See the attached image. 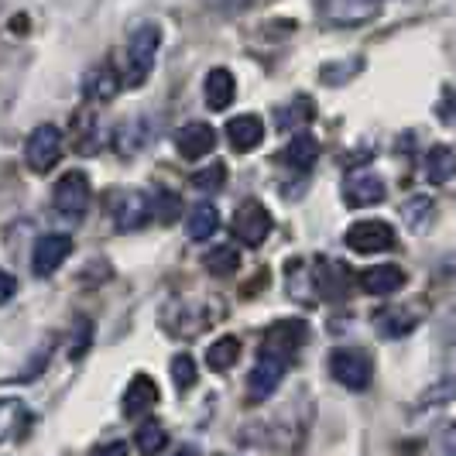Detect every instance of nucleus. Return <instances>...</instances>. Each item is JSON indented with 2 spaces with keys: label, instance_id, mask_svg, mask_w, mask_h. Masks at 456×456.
I'll use <instances>...</instances> for the list:
<instances>
[{
  "label": "nucleus",
  "instance_id": "obj_12",
  "mask_svg": "<svg viewBox=\"0 0 456 456\" xmlns=\"http://www.w3.org/2000/svg\"><path fill=\"white\" fill-rule=\"evenodd\" d=\"M172 141H175V151H179L183 159L200 161L216 148V131H213L209 124H203V120H192V124H183V127L172 134Z\"/></svg>",
  "mask_w": 456,
  "mask_h": 456
},
{
  "label": "nucleus",
  "instance_id": "obj_36",
  "mask_svg": "<svg viewBox=\"0 0 456 456\" xmlns=\"http://www.w3.org/2000/svg\"><path fill=\"white\" fill-rule=\"evenodd\" d=\"M364 62L361 59H346V62H330V66H322V79L326 83H346L354 72H361Z\"/></svg>",
  "mask_w": 456,
  "mask_h": 456
},
{
  "label": "nucleus",
  "instance_id": "obj_13",
  "mask_svg": "<svg viewBox=\"0 0 456 456\" xmlns=\"http://www.w3.org/2000/svg\"><path fill=\"white\" fill-rule=\"evenodd\" d=\"M209 316L213 313H203L196 298L192 302H175L165 313V330L172 337H196V333H203L206 326H209Z\"/></svg>",
  "mask_w": 456,
  "mask_h": 456
},
{
  "label": "nucleus",
  "instance_id": "obj_33",
  "mask_svg": "<svg viewBox=\"0 0 456 456\" xmlns=\"http://www.w3.org/2000/svg\"><path fill=\"white\" fill-rule=\"evenodd\" d=\"M134 443H137V450H141L144 456H155V453H161V446L168 443V436H165V429H161V422H155V419H144V422L137 426Z\"/></svg>",
  "mask_w": 456,
  "mask_h": 456
},
{
  "label": "nucleus",
  "instance_id": "obj_5",
  "mask_svg": "<svg viewBox=\"0 0 456 456\" xmlns=\"http://www.w3.org/2000/svg\"><path fill=\"white\" fill-rule=\"evenodd\" d=\"M90 200H93L90 179H86L79 168L66 172V175L55 183V189H52V206H55V213L66 216V220H83L86 209H90Z\"/></svg>",
  "mask_w": 456,
  "mask_h": 456
},
{
  "label": "nucleus",
  "instance_id": "obj_14",
  "mask_svg": "<svg viewBox=\"0 0 456 456\" xmlns=\"http://www.w3.org/2000/svg\"><path fill=\"white\" fill-rule=\"evenodd\" d=\"M313 278H316V289H320L322 298H330V302H343V298H346V289H350V272H346V265L320 254Z\"/></svg>",
  "mask_w": 456,
  "mask_h": 456
},
{
  "label": "nucleus",
  "instance_id": "obj_19",
  "mask_svg": "<svg viewBox=\"0 0 456 456\" xmlns=\"http://www.w3.org/2000/svg\"><path fill=\"white\" fill-rule=\"evenodd\" d=\"M155 405H159V385L148 374H134V381L124 391V415L137 419V415H148Z\"/></svg>",
  "mask_w": 456,
  "mask_h": 456
},
{
  "label": "nucleus",
  "instance_id": "obj_28",
  "mask_svg": "<svg viewBox=\"0 0 456 456\" xmlns=\"http://www.w3.org/2000/svg\"><path fill=\"white\" fill-rule=\"evenodd\" d=\"M289 296L296 302H316L320 298V289H316V278L305 268V261H289V281H285Z\"/></svg>",
  "mask_w": 456,
  "mask_h": 456
},
{
  "label": "nucleus",
  "instance_id": "obj_29",
  "mask_svg": "<svg viewBox=\"0 0 456 456\" xmlns=\"http://www.w3.org/2000/svg\"><path fill=\"white\" fill-rule=\"evenodd\" d=\"M185 213L183 206V196L179 192H172V189H159L155 196H151V216L165 224V227H172V224H179V216Z\"/></svg>",
  "mask_w": 456,
  "mask_h": 456
},
{
  "label": "nucleus",
  "instance_id": "obj_10",
  "mask_svg": "<svg viewBox=\"0 0 456 456\" xmlns=\"http://www.w3.org/2000/svg\"><path fill=\"white\" fill-rule=\"evenodd\" d=\"M381 14V0H322V18L337 28H361Z\"/></svg>",
  "mask_w": 456,
  "mask_h": 456
},
{
  "label": "nucleus",
  "instance_id": "obj_27",
  "mask_svg": "<svg viewBox=\"0 0 456 456\" xmlns=\"http://www.w3.org/2000/svg\"><path fill=\"white\" fill-rule=\"evenodd\" d=\"M220 227V213L213 203H196L189 209V220H185V233L192 240H209Z\"/></svg>",
  "mask_w": 456,
  "mask_h": 456
},
{
  "label": "nucleus",
  "instance_id": "obj_4",
  "mask_svg": "<svg viewBox=\"0 0 456 456\" xmlns=\"http://www.w3.org/2000/svg\"><path fill=\"white\" fill-rule=\"evenodd\" d=\"M62 148H66L62 131L55 124H38L24 141V161L31 172L45 175V172H52V165L62 159Z\"/></svg>",
  "mask_w": 456,
  "mask_h": 456
},
{
  "label": "nucleus",
  "instance_id": "obj_39",
  "mask_svg": "<svg viewBox=\"0 0 456 456\" xmlns=\"http://www.w3.org/2000/svg\"><path fill=\"white\" fill-rule=\"evenodd\" d=\"M14 292H18V281H14V274L0 268V305H4V302H11V298H14Z\"/></svg>",
  "mask_w": 456,
  "mask_h": 456
},
{
  "label": "nucleus",
  "instance_id": "obj_32",
  "mask_svg": "<svg viewBox=\"0 0 456 456\" xmlns=\"http://www.w3.org/2000/svg\"><path fill=\"white\" fill-rule=\"evenodd\" d=\"M203 265L209 274H233L237 268H240V254H237V248H230V244H216L213 251L203 254Z\"/></svg>",
  "mask_w": 456,
  "mask_h": 456
},
{
  "label": "nucleus",
  "instance_id": "obj_34",
  "mask_svg": "<svg viewBox=\"0 0 456 456\" xmlns=\"http://www.w3.org/2000/svg\"><path fill=\"white\" fill-rule=\"evenodd\" d=\"M224 183H227V165L224 161H209L206 168L192 172V179H189V185L200 189V192H213V189H220Z\"/></svg>",
  "mask_w": 456,
  "mask_h": 456
},
{
  "label": "nucleus",
  "instance_id": "obj_38",
  "mask_svg": "<svg viewBox=\"0 0 456 456\" xmlns=\"http://www.w3.org/2000/svg\"><path fill=\"white\" fill-rule=\"evenodd\" d=\"M251 0H206V7L209 11H220V14H237V11H244Z\"/></svg>",
  "mask_w": 456,
  "mask_h": 456
},
{
  "label": "nucleus",
  "instance_id": "obj_6",
  "mask_svg": "<svg viewBox=\"0 0 456 456\" xmlns=\"http://www.w3.org/2000/svg\"><path fill=\"white\" fill-rule=\"evenodd\" d=\"M110 216H114V227L131 233V230H141L151 216V196L141 192V189H117L110 196Z\"/></svg>",
  "mask_w": 456,
  "mask_h": 456
},
{
  "label": "nucleus",
  "instance_id": "obj_42",
  "mask_svg": "<svg viewBox=\"0 0 456 456\" xmlns=\"http://www.w3.org/2000/svg\"><path fill=\"white\" fill-rule=\"evenodd\" d=\"M175 456H196V450H179Z\"/></svg>",
  "mask_w": 456,
  "mask_h": 456
},
{
  "label": "nucleus",
  "instance_id": "obj_18",
  "mask_svg": "<svg viewBox=\"0 0 456 456\" xmlns=\"http://www.w3.org/2000/svg\"><path fill=\"white\" fill-rule=\"evenodd\" d=\"M405 272L398 265H374V268H364L361 272V289L367 296H395L405 289Z\"/></svg>",
  "mask_w": 456,
  "mask_h": 456
},
{
  "label": "nucleus",
  "instance_id": "obj_7",
  "mask_svg": "<svg viewBox=\"0 0 456 456\" xmlns=\"http://www.w3.org/2000/svg\"><path fill=\"white\" fill-rule=\"evenodd\" d=\"M388 189H385V179L367 172V168H354L343 175V203L350 209H367V206L385 203Z\"/></svg>",
  "mask_w": 456,
  "mask_h": 456
},
{
  "label": "nucleus",
  "instance_id": "obj_41",
  "mask_svg": "<svg viewBox=\"0 0 456 456\" xmlns=\"http://www.w3.org/2000/svg\"><path fill=\"white\" fill-rule=\"evenodd\" d=\"M443 456H456V422L443 429Z\"/></svg>",
  "mask_w": 456,
  "mask_h": 456
},
{
  "label": "nucleus",
  "instance_id": "obj_21",
  "mask_svg": "<svg viewBox=\"0 0 456 456\" xmlns=\"http://www.w3.org/2000/svg\"><path fill=\"white\" fill-rule=\"evenodd\" d=\"M313 117H316L313 100H309V96H296V100L274 107V127H278L281 134H298V131H305V124H309Z\"/></svg>",
  "mask_w": 456,
  "mask_h": 456
},
{
  "label": "nucleus",
  "instance_id": "obj_3",
  "mask_svg": "<svg viewBox=\"0 0 456 456\" xmlns=\"http://www.w3.org/2000/svg\"><path fill=\"white\" fill-rule=\"evenodd\" d=\"M330 374H333V381H340L343 388L364 391L374 381V361H370L367 350L340 346V350L330 354Z\"/></svg>",
  "mask_w": 456,
  "mask_h": 456
},
{
  "label": "nucleus",
  "instance_id": "obj_31",
  "mask_svg": "<svg viewBox=\"0 0 456 456\" xmlns=\"http://www.w3.org/2000/svg\"><path fill=\"white\" fill-rule=\"evenodd\" d=\"M402 216H405L409 230L422 233V230H429V224H433L436 203L429 196H411V200H405V206H402Z\"/></svg>",
  "mask_w": 456,
  "mask_h": 456
},
{
  "label": "nucleus",
  "instance_id": "obj_9",
  "mask_svg": "<svg viewBox=\"0 0 456 456\" xmlns=\"http://www.w3.org/2000/svg\"><path fill=\"white\" fill-rule=\"evenodd\" d=\"M346 244L357 254H381L398 244V233L385 220H357L346 230Z\"/></svg>",
  "mask_w": 456,
  "mask_h": 456
},
{
  "label": "nucleus",
  "instance_id": "obj_35",
  "mask_svg": "<svg viewBox=\"0 0 456 456\" xmlns=\"http://www.w3.org/2000/svg\"><path fill=\"white\" fill-rule=\"evenodd\" d=\"M172 381H175L179 391H189L196 385V361H192L189 354H179V357L172 361Z\"/></svg>",
  "mask_w": 456,
  "mask_h": 456
},
{
  "label": "nucleus",
  "instance_id": "obj_1",
  "mask_svg": "<svg viewBox=\"0 0 456 456\" xmlns=\"http://www.w3.org/2000/svg\"><path fill=\"white\" fill-rule=\"evenodd\" d=\"M159 48H161V28L151 21L137 24L127 38V86H141L151 69H155V59H159Z\"/></svg>",
  "mask_w": 456,
  "mask_h": 456
},
{
  "label": "nucleus",
  "instance_id": "obj_15",
  "mask_svg": "<svg viewBox=\"0 0 456 456\" xmlns=\"http://www.w3.org/2000/svg\"><path fill=\"white\" fill-rule=\"evenodd\" d=\"M227 141L233 151H240V155H248V151H254L261 141H265V120L257 114H240L233 117L227 124Z\"/></svg>",
  "mask_w": 456,
  "mask_h": 456
},
{
  "label": "nucleus",
  "instance_id": "obj_17",
  "mask_svg": "<svg viewBox=\"0 0 456 456\" xmlns=\"http://www.w3.org/2000/svg\"><path fill=\"white\" fill-rule=\"evenodd\" d=\"M278 161H281L285 168H292V172H309V168L320 161V141L309 134V131H298V134L281 148Z\"/></svg>",
  "mask_w": 456,
  "mask_h": 456
},
{
  "label": "nucleus",
  "instance_id": "obj_20",
  "mask_svg": "<svg viewBox=\"0 0 456 456\" xmlns=\"http://www.w3.org/2000/svg\"><path fill=\"white\" fill-rule=\"evenodd\" d=\"M83 93H86L90 103H107V100H114L117 93H120V76H117V69L110 66V62L93 66L90 72H86V79H83Z\"/></svg>",
  "mask_w": 456,
  "mask_h": 456
},
{
  "label": "nucleus",
  "instance_id": "obj_16",
  "mask_svg": "<svg viewBox=\"0 0 456 456\" xmlns=\"http://www.w3.org/2000/svg\"><path fill=\"white\" fill-rule=\"evenodd\" d=\"M309 340V326L302 320H281L274 322L272 330L265 333V340H261V346H272V350H278V354H289V357H296L298 346Z\"/></svg>",
  "mask_w": 456,
  "mask_h": 456
},
{
  "label": "nucleus",
  "instance_id": "obj_2",
  "mask_svg": "<svg viewBox=\"0 0 456 456\" xmlns=\"http://www.w3.org/2000/svg\"><path fill=\"white\" fill-rule=\"evenodd\" d=\"M289 367H292V357H289V354H278V350H272V346H261V350H257V361H254V367H251V374H248V398H251V402L272 398Z\"/></svg>",
  "mask_w": 456,
  "mask_h": 456
},
{
  "label": "nucleus",
  "instance_id": "obj_8",
  "mask_svg": "<svg viewBox=\"0 0 456 456\" xmlns=\"http://www.w3.org/2000/svg\"><path fill=\"white\" fill-rule=\"evenodd\" d=\"M233 233L248 244V248H261L272 233V213L257 200H244L233 213Z\"/></svg>",
  "mask_w": 456,
  "mask_h": 456
},
{
  "label": "nucleus",
  "instance_id": "obj_11",
  "mask_svg": "<svg viewBox=\"0 0 456 456\" xmlns=\"http://www.w3.org/2000/svg\"><path fill=\"white\" fill-rule=\"evenodd\" d=\"M72 254V237L69 233H45L38 237L35 254H31V272L38 278H48L52 272H59L66 265V257Z\"/></svg>",
  "mask_w": 456,
  "mask_h": 456
},
{
  "label": "nucleus",
  "instance_id": "obj_40",
  "mask_svg": "<svg viewBox=\"0 0 456 456\" xmlns=\"http://www.w3.org/2000/svg\"><path fill=\"white\" fill-rule=\"evenodd\" d=\"M90 456H127V443H120V439H110V443H100Z\"/></svg>",
  "mask_w": 456,
  "mask_h": 456
},
{
  "label": "nucleus",
  "instance_id": "obj_30",
  "mask_svg": "<svg viewBox=\"0 0 456 456\" xmlns=\"http://www.w3.org/2000/svg\"><path fill=\"white\" fill-rule=\"evenodd\" d=\"M237 357H240V340L237 337H220V340L206 350V364H209V370H216V374L230 370V367L237 364Z\"/></svg>",
  "mask_w": 456,
  "mask_h": 456
},
{
  "label": "nucleus",
  "instance_id": "obj_37",
  "mask_svg": "<svg viewBox=\"0 0 456 456\" xmlns=\"http://www.w3.org/2000/svg\"><path fill=\"white\" fill-rule=\"evenodd\" d=\"M436 117H439L443 124H450V127H456V83H450V86H443V93H439V100H436Z\"/></svg>",
  "mask_w": 456,
  "mask_h": 456
},
{
  "label": "nucleus",
  "instance_id": "obj_26",
  "mask_svg": "<svg viewBox=\"0 0 456 456\" xmlns=\"http://www.w3.org/2000/svg\"><path fill=\"white\" fill-rule=\"evenodd\" d=\"M456 175V151L446 144H436L426 155V179L433 185H446Z\"/></svg>",
  "mask_w": 456,
  "mask_h": 456
},
{
  "label": "nucleus",
  "instance_id": "obj_22",
  "mask_svg": "<svg viewBox=\"0 0 456 456\" xmlns=\"http://www.w3.org/2000/svg\"><path fill=\"white\" fill-rule=\"evenodd\" d=\"M233 93H237L233 72H230V69H209L206 86H203L206 107H209V110H227L230 103H233Z\"/></svg>",
  "mask_w": 456,
  "mask_h": 456
},
{
  "label": "nucleus",
  "instance_id": "obj_24",
  "mask_svg": "<svg viewBox=\"0 0 456 456\" xmlns=\"http://www.w3.org/2000/svg\"><path fill=\"white\" fill-rule=\"evenodd\" d=\"M72 131H76V151H83V155L100 151L103 131H100V120H96V110H93V107H83L79 114L72 117Z\"/></svg>",
  "mask_w": 456,
  "mask_h": 456
},
{
  "label": "nucleus",
  "instance_id": "obj_25",
  "mask_svg": "<svg viewBox=\"0 0 456 456\" xmlns=\"http://www.w3.org/2000/svg\"><path fill=\"white\" fill-rule=\"evenodd\" d=\"M374 330L381 340H398V337H409L415 330V313L409 309H385L374 316Z\"/></svg>",
  "mask_w": 456,
  "mask_h": 456
},
{
  "label": "nucleus",
  "instance_id": "obj_23",
  "mask_svg": "<svg viewBox=\"0 0 456 456\" xmlns=\"http://www.w3.org/2000/svg\"><path fill=\"white\" fill-rule=\"evenodd\" d=\"M28 426H31V411L21 398H0V443L24 436Z\"/></svg>",
  "mask_w": 456,
  "mask_h": 456
}]
</instances>
